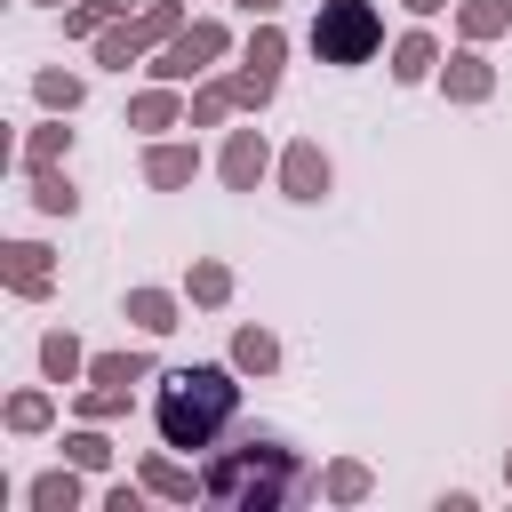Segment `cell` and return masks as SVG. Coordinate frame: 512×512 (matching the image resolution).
<instances>
[{"label":"cell","mask_w":512,"mask_h":512,"mask_svg":"<svg viewBox=\"0 0 512 512\" xmlns=\"http://www.w3.org/2000/svg\"><path fill=\"white\" fill-rule=\"evenodd\" d=\"M240 416V384L232 368H168L160 376V400H152V424L168 448H216V432Z\"/></svg>","instance_id":"obj_1"},{"label":"cell","mask_w":512,"mask_h":512,"mask_svg":"<svg viewBox=\"0 0 512 512\" xmlns=\"http://www.w3.org/2000/svg\"><path fill=\"white\" fill-rule=\"evenodd\" d=\"M200 480H208V496L232 504V512H280V504L304 496V464H296V448H280V440H240V448H224Z\"/></svg>","instance_id":"obj_2"},{"label":"cell","mask_w":512,"mask_h":512,"mask_svg":"<svg viewBox=\"0 0 512 512\" xmlns=\"http://www.w3.org/2000/svg\"><path fill=\"white\" fill-rule=\"evenodd\" d=\"M376 48H384L376 0H320V16H312V56L320 64H368Z\"/></svg>","instance_id":"obj_3"},{"label":"cell","mask_w":512,"mask_h":512,"mask_svg":"<svg viewBox=\"0 0 512 512\" xmlns=\"http://www.w3.org/2000/svg\"><path fill=\"white\" fill-rule=\"evenodd\" d=\"M176 32H184V8H176V0H152V8H136V16H120V24L96 32V64L128 72L144 48H160V40H176Z\"/></svg>","instance_id":"obj_4"},{"label":"cell","mask_w":512,"mask_h":512,"mask_svg":"<svg viewBox=\"0 0 512 512\" xmlns=\"http://www.w3.org/2000/svg\"><path fill=\"white\" fill-rule=\"evenodd\" d=\"M216 56H224V24H216V16H200V24H184L176 40H160V56H152V72L184 88V80H200V72H208Z\"/></svg>","instance_id":"obj_5"},{"label":"cell","mask_w":512,"mask_h":512,"mask_svg":"<svg viewBox=\"0 0 512 512\" xmlns=\"http://www.w3.org/2000/svg\"><path fill=\"white\" fill-rule=\"evenodd\" d=\"M328 176H336V168H328V152H320L312 136H296V144L280 152V192H288V200H304V208L328 200Z\"/></svg>","instance_id":"obj_6"},{"label":"cell","mask_w":512,"mask_h":512,"mask_svg":"<svg viewBox=\"0 0 512 512\" xmlns=\"http://www.w3.org/2000/svg\"><path fill=\"white\" fill-rule=\"evenodd\" d=\"M216 168H224V184H232V192H256V176L272 168V144H264V128H232Z\"/></svg>","instance_id":"obj_7"},{"label":"cell","mask_w":512,"mask_h":512,"mask_svg":"<svg viewBox=\"0 0 512 512\" xmlns=\"http://www.w3.org/2000/svg\"><path fill=\"white\" fill-rule=\"evenodd\" d=\"M440 88H448V104H480V96L496 88V64H488V56H480V48L464 40V48H456V56L440 64Z\"/></svg>","instance_id":"obj_8"},{"label":"cell","mask_w":512,"mask_h":512,"mask_svg":"<svg viewBox=\"0 0 512 512\" xmlns=\"http://www.w3.org/2000/svg\"><path fill=\"white\" fill-rule=\"evenodd\" d=\"M176 120H192V112H184V96H176V80H160V88H144V96H128V128H144V136H160V128H176Z\"/></svg>","instance_id":"obj_9"},{"label":"cell","mask_w":512,"mask_h":512,"mask_svg":"<svg viewBox=\"0 0 512 512\" xmlns=\"http://www.w3.org/2000/svg\"><path fill=\"white\" fill-rule=\"evenodd\" d=\"M8 288H16V296H48V288H56V256H48L40 240H16V248H8Z\"/></svg>","instance_id":"obj_10"},{"label":"cell","mask_w":512,"mask_h":512,"mask_svg":"<svg viewBox=\"0 0 512 512\" xmlns=\"http://www.w3.org/2000/svg\"><path fill=\"white\" fill-rule=\"evenodd\" d=\"M192 176H200V144H152V152H144V184L176 192V184H192Z\"/></svg>","instance_id":"obj_11"},{"label":"cell","mask_w":512,"mask_h":512,"mask_svg":"<svg viewBox=\"0 0 512 512\" xmlns=\"http://www.w3.org/2000/svg\"><path fill=\"white\" fill-rule=\"evenodd\" d=\"M432 72H440L432 32H400V48H392V80H432Z\"/></svg>","instance_id":"obj_12"},{"label":"cell","mask_w":512,"mask_h":512,"mask_svg":"<svg viewBox=\"0 0 512 512\" xmlns=\"http://www.w3.org/2000/svg\"><path fill=\"white\" fill-rule=\"evenodd\" d=\"M40 368H48L56 384H72V376L88 368V352H80V336H72V328H48V336H40Z\"/></svg>","instance_id":"obj_13"},{"label":"cell","mask_w":512,"mask_h":512,"mask_svg":"<svg viewBox=\"0 0 512 512\" xmlns=\"http://www.w3.org/2000/svg\"><path fill=\"white\" fill-rule=\"evenodd\" d=\"M32 208H40V216H72V208H80L72 176H64V168H32Z\"/></svg>","instance_id":"obj_14"},{"label":"cell","mask_w":512,"mask_h":512,"mask_svg":"<svg viewBox=\"0 0 512 512\" xmlns=\"http://www.w3.org/2000/svg\"><path fill=\"white\" fill-rule=\"evenodd\" d=\"M128 320H136L144 336H168V328H176V296H168V288H136V296H128Z\"/></svg>","instance_id":"obj_15"},{"label":"cell","mask_w":512,"mask_h":512,"mask_svg":"<svg viewBox=\"0 0 512 512\" xmlns=\"http://www.w3.org/2000/svg\"><path fill=\"white\" fill-rule=\"evenodd\" d=\"M504 24H512V16H504V0H464V8H456V32H464L472 48H480V40H496Z\"/></svg>","instance_id":"obj_16"},{"label":"cell","mask_w":512,"mask_h":512,"mask_svg":"<svg viewBox=\"0 0 512 512\" xmlns=\"http://www.w3.org/2000/svg\"><path fill=\"white\" fill-rule=\"evenodd\" d=\"M280 56H288V40H280V24H272V16H256V32H248V72H264V80H280Z\"/></svg>","instance_id":"obj_17"},{"label":"cell","mask_w":512,"mask_h":512,"mask_svg":"<svg viewBox=\"0 0 512 512\" xmlns=\"http://www.w3.org/2000/svg\"><path fill=\"white\" fill-rule=\"evenodd\" d=\"M280 360V344H272V328H240L232 336V368H248V376H264Z\"/></svg>","instance_id":"obj_18"},{"label":"cell","mask_w":512,"mask_h":512,"mask_svg":"<svg viewBox=\"0 0 512 512\" xmlns=\"http://www.w3.org/2000/svg\"><path fill=\"white\" fill-rule=\"evenodd\" d=\"M144 368H152L144 352H96V360H88V376H96V384H120V392L144 384Z\"/></svg>","instance_id":"obj_19"},{"label":"cell","mask_w":512,"mask_h":512,"mask_svg":"<svg viewBox=\"0 0 512 512\" xmlns=\"http://www.w3.org/2000/svg\"><path fill=\"white\" fill-rule=\"evenodd\" d=\"M72 152V128L64 120H48V128H32V144H24V168H56Z\"/></svg>","instance_id":"obj_20"},{"label":"cell","mask_w":512,"mask_h":512,"mask_svg":"<svg viewBox=\"0 0 512 512\" xmlns=\"http://www.w3.org/2000/svg\"><path fill=\"white\" fill-rule=\"evenodd\" d=\"M24 496H32L40 512H72V504H80V480H72V472H40Z\"/></svg>","instance_id":"obj_21"},{"label":"cell","mask_w":512,"mask_h":512,"mask_svg":"<svg viewBox=\"0 0 512 512\" xmlns=\"http://www.w3.org/2000/svg\"><path fill=\"white\" fill-rule=\"evenodd\" d=\"M184 296H192V304H224V296H232V272L200 256V264H192V280H184Z\"/></svg>","instance_id":"obj_22"},{"label":"cell","mask_w":512,"mask_h":512,"mask_svg":"<svg viewBox=\"0 0 512 512\" xmlns=\"http://www.w3.org/2000/svg\"><path fill=\"white\" fill-rule=\"evenodd\" d=\"M48 416H56L48 392H16V400H8V432H48Z\"/></svg>","instance_id":"obj_23"},{"label":"cell","mask_w":512,"mask_h":512,"mask_svg":"<svg viewBox=\"0 0 512 512\" xmlns=\"http://www.w3.org/2000/svg\"><path fill=\"white\" fill-rule=\"evenodd\" d=\"M144 488H152V496H192V488H208V480H192L184 464H168V456H152V464H144Z\"/></svg>","instance_id":"obj_24"},{"label":"cell","mask_w":512,"mask_h":512,"mask_svg":"<svg viewBox=\"0 0 512 512\" xmlns=\"http://www.w3.org/2000/svg\"><path fill=\"white\" fill-rule=\"evenodd\" d=\"M32 96H40L48 112H80V80H72V72H40V80H32Z\"/></svg>","instance_id":"obj_25"},{"label":"cell","mask_w":512,"mask_h":512,"mask_svg":"<svg viewBox=\"0 0 512 512\" xmlns=\"http://www.w3.org/2000/svg\"><path fill=\"white\" fill-rule=\"evenodd\" d=\"M232 104H240V96H232V80H208V88L192 96V128H216V120H224Z\"/></svg>","instance_id":"obj_26"},{"label":"cell","mask_w":512,"mask_h":512,"mask_svg":"<svg viewBox=\"0 0 512 512\" xmlns=\"http://www.w3.org/2000/svg\"><path fill=\"white\" fill-rule=\"evenodd\" d=\"M64 456H72L80 472H104V464H112V440H104V432H72V440H64Z\"/></svg>","instance_id":"obj_27"},{"label":"cell","mask_w":512,"mask_h":512,"mask_svg":"<svg viewBox=\"0 0 512 512\" xmlns=\"http://www.w3.org/2000/svg\"><path fill=\"white\" fill-rule=\"evenodd\" d=\"M328 496L336 504H360L368 496V464H328Z\"/></svg>","instance_id":"obj_28"},{"label":"cell","mask_w":512,"mask_h":512,"mask_svg":"<svg viewBox=\"0 0 512 512\" xmlns=\"http://www.w3.org/2000/svg\"><path fill=\"white\" fill-rule=\"evenodd\" d=\"M272 88H280V80H264V72H248V64L232 72V96H240L248 112H264V104H272Z\"/></svg>","instance_id":"obj_29"},{"label":"cell","mask_w":512,"mask_h":512,"mask_svg":"<svg viewBox=\"0 0 512 512\" xmlns=\"http://www.w3.org/2000/svg\"><path fill=\"white\" fill-rule=\"evenodd\" d=\"M120 408H128L120 384H88V392H80V416H120Z\"/></svg>","instance_id":"obj_30"},{"label":"cell","mask_w":512,"mask_h":512,"mask_svg":"<svg viewBox=\"0 0 512 512\" xmlns=\"http://www.w3.org/2000/svg\"><path fill=\"white\" fill-rule=\"evenodd\" d=\"M400 8H408V16H440L448 0H400Z\"/></svg>","instance_id":"obj_31"},{"label":"cell","mask_w":512,"mask_h":512,"mask_svg":"<svg viewBox=\"0 0 512 512\" xmlns=\"http://www.w3.org/2000/svg\"><path fill=\"white\" fill-rule=\"evenodd\" d=\"M240 8H248V16H272V8H280V0H240Z\"/></svg>","instance_id":"obj_32"},{"label":"cell","mask_w":512,"mask_h":512,"mask_svg":"<svg viewBox=\"0 0 512 512\" xmlns=\"http://www.w3.org/2000/svg\"><path fill=\"white\" fill-rule=\"evenodd\" d=\"M40 8H64V0H40Z\"/></svg>","instance_id":"obj_33"},{"label":"cell","mask_w":512,"mask_h":512,"mask_svg":"<svg viewBox=\"0 0 512 512\" xmlns=\"http://www.w3.org/2000/svg\"><path fill=\"white\" fill-rule=\"evenodd\" d=\"M504 480H512V456H504Z\"/></svg>","instance_id":"obj_34"},{"label":"cell","mask_w":512,"mask_h":512,"mask_svg":"<svg viewBox=\"0 0 512 512\" xmlns=\"http://www.w3.org/2000/svg\"><path fill=\"white\" fill-rule=\"evenodd\" d=\"M504 16H512V0H504Z\"/></svg>","instance_id":"obj_35"}]
</instances>
